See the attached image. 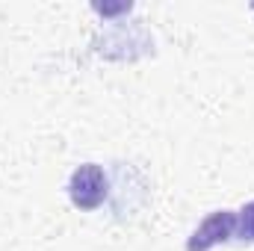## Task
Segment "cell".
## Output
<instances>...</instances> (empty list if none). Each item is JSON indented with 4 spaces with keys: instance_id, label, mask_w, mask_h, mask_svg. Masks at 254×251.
Segmentation results:
<instances>
[{
    "instance_id": "obj_1",
    "label": "cell",
    "mask_w": 254,
    "mask_h": 251,
    "mask_svg": "<svg viewBox=\"0 0 254 251\" xmlns=\"http://www.w3.org/2000/svg\"><path fill=\"white\" fill-rule=\"evenodd\" d=\"M68 198L80 210H98L110 198V178H107L104 166H98V163L77 166L68 178Z\"/></svg>"
},
{
    "instance_id": "obj_2",
    "label": "cell",
    "mask_w": 254,
    "mask_h": 251,
    "mask_svg": "<svg viewBox=\"0 0 254 251\" xmlns=\"http://www.w3.org/2000/svg\"><path fill=\"white\" fill-rule=\"evenodd\" d=\"M237 237V213L216 210L210 213L187 240V251H210L216 246H225Z\"/></svg>"
},
{
    "instance_id": "obj_3",
    "label": "cell",
    "mask_w": 254,
    "mask_h": 251,
    "mask_svg": "<svg viewBox=\"0 0 254 251\" xmlns=\"http://www.w3.org/2000/svg\"><path fill=\"white\" fill-rule=\"evenodd\" d=\"M237 237L254 243V201H249V204L237 213Z\"/></svg>"
}]
</instances>
